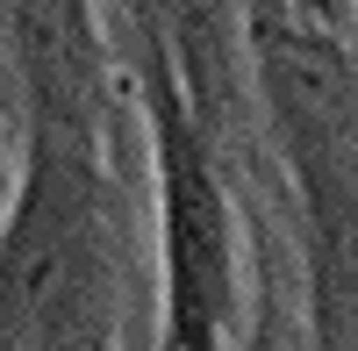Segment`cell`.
Wrapping results in <instances>:
<instances>
[{
  "label": "cell",
  "instance_id": "6da1fadb",
  "mask_svg": "<svg viewBox=\"0 0 358 351\" xmlns=\"http://www.w3.org/2000/svg\"><path fill=\"white\" fill-rule=\"evenodd\" d=\"M8 351H101V244L79 172L36 151L8 237Z\"/></svg>",
  "mask_w": 358,
  "mask_h": 351
},
{
  "label": "cell",
  "instance_id": "7a4b0ae2",
  "mask_svg": "<svg viewBox=\"0 0 358 351\" xmlns=\"http://www.w3.org/2000/svg\"><path fill=\"white\" fill-rule=\"evenodd\" d=\"M165 258H172V315L187 351H215L229 323V222L187 122L165 101Z\"/></svg>",
  "mask_w": 358,
  "mask_h": 351
}]
</instances>
